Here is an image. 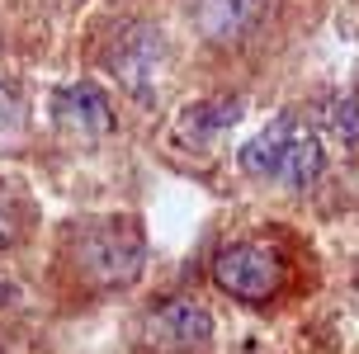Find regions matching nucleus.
<instances>
[{
	"label": "nucleus",
	"instance_id": "1",
	"mask_svg": "<svg viewBox=\"0 0 359 354\" xmlns=\"http://www.w3.org/2000/svg\"><path fill=\"white\" fill-rule=\"evenodd\" d=\"M72 265L90 288H128L147 265V241L133 217H90L72 231Z\"/></svg>",
	"mask_w": 359,
	"mask_h": 354
},
{
	"label": "nucleus",
	"instance_id": "2",
	"mask_svg": "<svg viewBox=\"0 0 359 354\" xmlns=\"http://www.w3.org/2000/svg\"><path fill=\"white\" fill-rule=\"evenodd\" d=\"M241 170L255 179H279L284 189H307L322 175V142L303 118H274L241 147Z\"/></svg>",
	"mask_w": 359,
	"mask_h": 354
},
{
	"label": "nucleus",
	"instance_id": "3",
	"mask_svg": "<svg viewBox=\"0 0 359 354\" xmlns=\"http://www.w3.org/2000/svg\"><path fill=\"white\" fill-rule=\"evenodd\" d=\"M213 279L241 302H269L284 288V260L260 241H232L213 255Z\"/></svg>",
	"mask_w": 359,
	"mask_h": 354
},
{
	"label": "nucleus",
	"instance_id": "4",
	"mask_svg": "<svg viewBox=\"0 0 359 354\" xmlns=\"http://www.w3.org/2000/svg\"><path fill=\"white\" fill-rule=\"evenodd\" d=\"M213 336V317L203 302H189V298H170L161 302L151 317H147V345L161 354H189V350H203Z\"/></svg>",
	"mask_w": 359,
	"mask_h": 354
},
{
	"label": "nucleus",
	"instance_id": "5",
	"mask_svg": "<svg viewBox=\"0 0 359 354\" xmlns=\"http://www.w3.org/2000/svg\"><path fill=\"white\" fill-rule=\"evenodd\" d=\"M265 10L269 0H189V19L208 43H241Z\"/></svg>",
	"mask_w": 359,
	"mask_h": 354
},
{
	"label": "nucleus",
	"instance_id": "6",
	"mask_svg": "<svg viewBox=\"0 0 359 354\" xmlns=\"http://www.w3.org/2000/svg\"><path fill=\"white\" fill-rule=\"evenodd\" d=\"M57 123L72 128L76 137H104L109 128H114V109L109 100L100 95L95 86H67L57 95Z\"/></svg>",
	"mask_w": 359,
	"mask_h": 354
},
{
	"label": "nucleus",
	"instance_id": "7",
	"mask_svg": "<svg viewBox=\"0 0 359 354\" xmlns=\"http://www.w3.org/2000/svg\"><path fill=\"white\" fill-rule=\"evenodd\" d=\"M331 128L341 132V142L359 147V90H350L345 100H336V104H331Z\"/></svg>",
	"mask_w": 359,
	"mask_h": 354
},
{
	"label": "nucleus",
	"instance_id": "8",
	"mask_svg": "<svg viewBox=\"0 0 359 354\" xmlns=\"http://www.w3.org/2000/svg\"><path fill=\"white\" fill-rule=\"evenodd\" d=\"M24 128V100L10 81H0V137H15Z\"/></svg>",
	"mask_w": 359,
	"mask_h": 354
},
{
	"label": "nucleus",
	"instance_id": "9",
	"mask_svg": "<svg viewBox=\"0 0 359 354\" xmlns=\"http://www.w3.org/2000/svg\"><path fill=\"white\" fill-rule=\"evenodd\" d=\"M19 241V212H10V194L0 189V246Z\"/></svg>",
	"mask_w": 359,
	"mask_h": 354
}]
</instances>
